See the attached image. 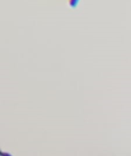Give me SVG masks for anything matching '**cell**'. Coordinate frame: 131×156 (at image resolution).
<instances>
[{
    "label": "cell",
    "instance_id": "1",
    "mask_svg": "<svg viewBox=\"0 0 131 156\" xmlns=\"http://www.w3.org/2000/svg\"><path fill=\"white\" fill-rule=\"evenodd\" d=\"M0 156H13L12 154H10L9 153H6V152H1L0 153Z\"/></svg>",
    "mask_w": 131,
    "mask_h": 156
}]
</instances>
